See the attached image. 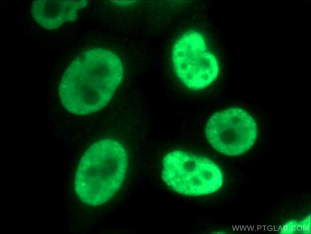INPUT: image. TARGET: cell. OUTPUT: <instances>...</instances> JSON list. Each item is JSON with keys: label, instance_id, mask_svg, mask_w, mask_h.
<instances>
[{"label": "cell", "instance_id": "cell-5", "mask_svg": "<svg viewBox=\"0 0 311 234\" xmlns=\"http://www.w3.org/2000/svg\"><path fill=\"white\" fill-rule=\"evenodd\" d=\"M205 133L217 151L229 156L244 153L253 146L258 129L253 117L244 110L229 108L214 114L206 126Z\"/></svg>", "mask_w": 311, "mask_h": 234}, {"label": "cell", "instance_id": "cell-4", "mask_svg": "<svg viewBox=\"0 0 311 234\" xmlns=\"http://www.w3.org/2000/svg\"><path fill=\"white\" fill-rule=\"evenodd\" d=\"M172 59L176 74L191 89L207 87L218 75L217 60L206 51L205 40L198 32H188L179 38L173 46Z\"/></svg>", "mask_w": 311, "mask_h": 234}, {"label": "cell", "instance_id": "cell-3", "mask_svg": "<svg viewBox=\"0 0 311 234\" xmlns=\"http://www.w3.org/2000/svg\"><path fill=\"white\" fill-rule=\"evenodd\" d=\"M162 178L176 192L192 196L214 193L222 186L218 166L210 159L177 150L164 158Z\"/></svg>", "mask_w": 311, "mask_h": 234}, {"label": "cell", "instance_id": "cell-7", "mask_svg": "<svg viewBox=\"0 0 311 234\" xmlns=\"http://www.w3.org/2000/svg\"><path fill=\"white\" fill-rule=\"evenodd\" d=\"M135 1H113L112 2L115 4L121 6L130 5L133 3Z\"/></svg>", "mask_w": 311, "mask_h": 234}, {"label": "cell", "instance_id": "cell-1", "mask_svg": "<svg viewBox=\"0 0 311 234\" xmlns=\"http://www.w3.org/2000/svg\"><path fill=\"white\" fill-rule=\"evenodd\" d=\"M123 74L122 63L113 52L98 48L85 51L70 64L61 78L58 88L61 103L74 114L95 112L110 101Z\"/></svg>", "mask_w": 311, "mask_h": 234}, {"label": "cell", "instance_id": "cell-6", "mask_svg": "<svg viewBox=\"0 0 311 234\" xmlns=\"http://www.w3.org/2000/svg\"><path fill=\"white\" fill-rule=\"evenodd\" d=\"M87 1H36L32 5L35 20L44 28L53 30L67 21L77 18L78 10L85 7Z\"/></svg>", "mask_w": 311, "mask_h": 234}, {"label": "cell", "instance_id": "cell-2", "mask_svg": "<svg viewBox=\"0 0 311 234\" xmlns=\"http://www.w3.org/2000/svg\"><path fill=\"white\" fill-rule=\"evenodd\" d=\"M128 166L126 151L118 141H99L82 157L75 174L74 187L79 199L91 206L110 199L124 180Z\"/></svg>", "mask_w": 311, "mask_h": 234}]
</instances>
